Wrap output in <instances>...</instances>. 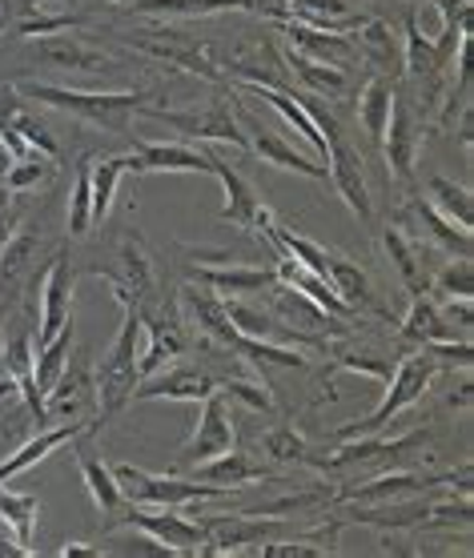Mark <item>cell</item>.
<instances>
[{
    "label": "cell",
    "instance_id": "cell-1",
    "mask_svg": "<svg viewBox=\"0 0 474 558\" xmlns=\"http://www.w3.org/2000/svg\"><path fill=\"white\" fill-rule=\"evenodd\" d=\"M125 317H121V330H117L113 345L105 350L101 366H97V378H93V390H97V422L117 418L121 410L133 402V390H137V354H142V338H145V322L137 305L121 302ZM93 422V426H97Z\"/></svg>",
    "mask_w": 474,
    "mask_h": 558
},
{
    "label": "cell",
    "instance_id": "cell-2",
    "mask_svg": "<svg viewBox=\"0 0 474 558\" xmlns=\"http://www.w3.org/2000/svg\"><path fill=\"white\" fill-rule=\"evenodd\" d=\"M25 97L37 105H49L57 113L77 117L85 125H101L109 133H125L129 117L145 109V93H81L61 89V85H45V81H28Z\"/></svg>",
    "mask_w": 474,
    "mask_h": 558
},
{
    "label": "cell",
    "instance_id": "cell-3",
    "mask_svg": "<svg viewBox=\"0 0 474 558\" xmlns=\"http://www.w3.org/2000/svg\"><path fill=\"white\" fill-rule=\"evenodd\" d=\"M438 362L430 354H426L423 345H418V354L402 357L394 366V374H390V386H386V398L378 402V410H374L366 422H354V426H342V438H358V434H378L386 426V422H394L402 410H411L414 402H423L426 390H430V381L438 378Z\"/></svg>",
    "mask_w": 474,
    "mask_h": 558
},
{
    "label": "cell",
    "instance_id": "cell-4",
    "mask_svg": "<svg viewBox=\"0 0 474 558\" xmlns=\"http://www.w3.org/2000/svg\"><path fill=\"white\" fill-rule=\"evenodd\" d=\"M297 101L306 105L309 117L318 121V129L326 133V178L333 181V190L342 193V202L362 217V221H370L374 214V202H370V190H366V173H362V157L358 149L347 141V133L338 129L330 113H321L318 105L309 101V97H297Z\"/></svg>",
    "mask_w": 474,
    "mask_h": 558
},
{
    "label": "cell",
    "instance_id": "cell-5",
    "mask_svg": "<svg viewBox=\"0 0 474 558\" xmlns=\"http://www.w3.org/2000/svg\"><path fill=\"white\" fill-rule=\"evenodd\" d=\"M117 483L125 490L129 507H190V502H202V498H221L230 495L226 486L202 483V478H181V474H149L142 466H113Z\"/></svg>",
    "mask_w": 474,
    "mask_h": 558
},
{
    "label": "cell",
    "instance_id": "cell-6",
    "mask_svg": "<svg viewBox=\"0 0 474 558\" xmlns=\"http://www.w3.org/2000/svg\"><path fill=\"white\" fill-rule=\"evenodd\" d=\"M121 519H125V526L149 534L154 543H161L169 555H197V550L209 546L206 522H190L173 507H129Z\"/></svg>",
    "mask_w": 474,
    "mask_h": 558
},
{
    "label": "cell",
    "instance_id": "cell-7",
    "mask_svg": "<svg viewBox=\"0 0 474 558\" xmlns=\"http://www.w3.org/2000/svg\"><path fill=\"white\" fill-rule=\"evenodd\" d=\"M233 422H230V398L221 390H214L209 398H202V414H197V430L193 438L178 450V470H193L209 462V458L233 450Z\"/></svg>",
    "mask_w": 474,
    "mask_h": 558
},
{
    "label": "cell",
    "instance_id": "cell-8",
    "mask_svg": "<svg viewBox=\"0 0 474 558\" xmlns=\"http://www.w3.org/2000/svg\"><path fill=\"white\" fill-rule=\"evenodd\" d=\"M145 117H154L161 125L178 129L181 137H197V141H218V145H233V149H250L242 125L230 109L221 105H209V109H145Z\"/></svg>",
    "mask_w": 474,
    "mask_h": 558
},
{
    "label": "cell",
    "instance_id": "cell-9",
    "mask_svg": "<svg viewBox=\"0 0 474 558\" xmlns=\"http://www.w3.org/2000/svg\"><path fill=\"white\" fill-rule=\"evenodd\" d=\"M117 274H105V281L113 286L117 302H129L137 305V310H149L154 302V290H157V269H154V257L145 250L142 238H133L129 233L125 242H121V257H117Z\"/></svg>",
    "mask_w": 474,
    "mask_h": 558
},
{
    "label": "cell",
    "instance_id": "cell-10",
    "mask_svg": "<svg viewBox=\"0 0 474 558\" xmlns=\"http://www.w3.org/2000/svg\"><path fill=\"white\" fill-rule=\"evenodd\" d=\"M242 133H245V141H250V153H257L262 161H269V166H278V169H285V173H302V178H326V166H321L314 153H302V149H294L285 137H278L274 129L266 125V121H257L254 113H242Z\"/></svg>",
    "mask_w": 474,
    "mask_h": 558
},
{
    "label": "cell",
    "instance_id": "cell-11",
    "mask_svg": "<svg viewBox=\"0 0 474 558\" xmlns=\"http://www.w3.org/2000/svg\"><path fill=\"white\" fill-rule=\"evenodd\" d=\"M0 357H4V374L13 378V386L21 390L25 407L37 414V426H49L45 418V393L37 386V338L28 333V326H13L4 345H0Z\"/></svg>",
    "mask_w": 474,
    "mask_h": 558
},
{
    "label": "cell",
    "instance_id": "cell-12",
    "mask_svg": "<svg viewBox=\"0 0 474 558\" xmlns=\"http://www.w3.org/2000/svg\"><path fill=\"white\" fill-rule=\"evenodd\" d=\"M73 286H77V274L69 266V254L52 257V266L45 269V281H40V333L37 345H45L49 338L73 322Z\"/></svg>",
    "mask_w": 474,
    "mask_h": 558
},
{
    "label": "cell",
    "instance_id": "cell-13",
    "mask_svg": "<svg viewBox=\"0 0 474 558\" xmlns=\"http://www.w3.org/2000/svg\"><path fill=\"white\" fill-rule=\"evenodd\" d=\"M382 153H386V169L390 178L411 185L414 166H418V153H423V129L414 121V113L394 97V109H390V121H386L382 133Z\"/></svg>",
    "mask_w": 474,
    "mask_h": 558
},
{
    "label": "cell",
    "instance_id": "cell-14",
    "mask_svg": "<svg viewBox=\"0 0 474 558\" xmlns=\"http://www.w3.org/2000/svg\"><path fill=\"white\" fill-rule=\"evenodd\" d=\"M221 310L230 317V326L242 338H254V342H274V345H321L318 333H302L294 326H278V314L274 310H257V305L242 302V298H221Z\"/></svg>",
    "mask_w": 474,
    "mask_h": 558
},
{
    "label": "cell",
    "instance_id": "cell-15",
    "mask_svg": "<svg viewBox=\"0 0 474 558\" xmlns=\"http://www.w3.org/2000/svg\"><path fill=\"white\" fill-rule=\"evenodd\" d=\"M129 173H214V153L193 145L142 141L129 153Z\"/></svg>",
    "mask_w": 474,
    "mask_h": 558
},
{
    "label": "cell",
    "instance_id": "cell-16",
    "mask_svg": "<svg viewBox=\"0 0 474 558\" xmlns=\"http://www.w3.org/2000/svg\"><path fill=\"white\" fill-rule=\"evenodd\" d=\"M214 178L221 181V190H226V205H221V217L230 221V226H242V229H262L266 233L274 226V214H269V205H262V197L254 193V185L238 173L233 166H226L221 157H214Z\"/></svg>",
    "mask_w": 474,
    "mask_h": 558
},
{
    "label": "cell",
    "instance_id": "cell-17",
    "mask_svg": "<svg viewBox=\"0 0 474 558\" xmlns=\"http://www.w3.org/2000/svg\"><path fill=\"white\" fill-rule=\"evenodd\" d=\"M218 390V378L209 369L197 366H173V369H157L149 378L137 381L133 398H169V402H202Z\"/></svg>",
    "mask_w": 474,
    "mask_h": 558
},
{
    "label": "cell",
    "instance_id": "cell-18",
    "mask_svg": "<svg viewBox=\"0 0 474 558\" xmlns=\"http://www.w3.org/2000/svg\"><path fill=\"white\" fill-rule=\"evenodd\" d=\"M133 49L149 52V57H157V61H166V64H178V69H185V73H197L202 81H221L218 64H214L209 49H202V45H193V40L178 37V33H169V28L154 33V37L133 40Z\"/></svg>",
    "mask_w": 474,
    "mask_h": 558
},
{
    "label": "cell",
    "instance_id": "cell-19",
    "mask_svg": "<svg viewBox=\"0 0 474 558\" xmlns=\"http://www.w3.org/2000/svg\"><path fill=\"white\" fill-rule=\"evenodd\" d=\"M33 57L52 69H69V73H105L113 69V61L101 49H93L89 40L73 37V33H52V37H37Z\"/></svg>",
    "mask_w": 474,
    "mask_h": 558
},
{
    "label": "cell",
    "instance_id": "cell-20",
    "mask_svg": "<svg viewBox=\"0 0 474 558\" xmlns=\"http://www.w3.org/2000/svg\"><path fill=\"white\" fill-rule=\"evenodd\" d=\"M285 37L294 45V52L309 57V61H321V64H338V69H347L358 49H354V37L350 33H326V28H309L302 21H285Z\"/></svg>",
    "mask_w": 474,
    "mask_h": 558
},
{
    "label": "cell",
    "instance_id": "cell-21",
    "mask_svg": "<svg viewBox=\"0 0 474 558\" xmlns=\"http://www.w3.org/2000/svg\"><path fill=\"white\" fill-rule=\"evenodd\" d=\"M85 430L81 422H69V426H40V434H33L28 442H21L13 450V454L0 462V486L13 483L16 474H25L33 462H45V458L52 454V450H61V446H69L77 434Z\"/></svg>",
    "mask_w": 474,
    "mask_h": 558
},
{
    "label": "cell",
    "instance_id": "cell-22",
    "mask_svg": "<svg viewBox=\"0 0 474 558\" xmlns=\"http://www.w3.org/2000/svg\"><path fill=\"white\" fill-rule=\"evenodd\" d=\"M326 278H330L333 293L350 305V314H386L382 305H378L374 281L366 278V269H358L354 262H347L342 254L326 257Z\"/></svg>",
    "mask_w": 474,
    "mask_h": 558
},
{
    "label": "cell",
    "instance_id": "cell-23",
    "mask_svg": "<svg viewBox=\"0 0 474 558\" xmlns=\"http://www.w3.org/2000/svg\"><path fill=\"white\" fill-rule=\"evenodd\" d=\"M278 250V245H274ZM274 274H278V281H285V286H294L297 293H306L309 302L318 305V310H326L330 317H350V305L333 293V286L326 278H318L314 269H306L297 257H290L285 250H278V266H274Z\"/></svg>",
    "mask_w": 474,
    "mask_h": 558
},
{
    "label": "cell",
    "instance_id": "cell-24",
    "mask_svg": "<svg viewBox=\"0 0 474 558\" xmlns=\"http://www.w3.org/2000/svg\"><path fill=\"white\" fill-rule=\"evenodd\" d=\"M145 338H142V354H137V374L149 378L157 369H166L169 362H178L185 354V338H181L178 322H161V317L145 314Z\"/></svg>",
    "mask_w": 474,
    "mask_h": 558
},
{
    "label": "cell",
    "instance_id": "cell-25",
    "mask_svg": "<svg viewBox=\"0 0 474 558\" xmlns=\"http://www.w3.org/2000/svg\"><path fill=\"white\" fill-rule=\"evenodd\" d=\"M193 274L206 281L218 298H250V293H266L269 286L278 281L274 269H262V266H209V262H202Z\"/></svg>",
    "mask_w": 474,
    "mask_h": 558
},
{
    "label": "cell",
    "instance_id": "cell-26",
    "mask_svg": "<svg viewBox=\"0 0 474 558\" xmlns=\"http://www.w3.org/2000/svg\"><path fill=\"white\" fill-rule=\"evenodd\" d=\"M193 478L214 483V486H226V490H238V486H254V483H266V478H274V470L257 466L254 458L242 454V450H226V454L209 458V462H202V466H193Z\"/></svg>",
    "mask_w": 474,
    "mask_h": 558
},
{
    "label": "cell",
    "instance_id": "cell-27",
    "mask_svg": "<svg viewBox=\"0 0 474 558\" xmlns=\"http://www.w3.org/2000/svg\"><path fill=\"white\" fill-rule=\"evenodd\" d=\"M77 466H81V478H85V490H89V498H93V507L101 510V514H109V519H121L129 510V498H125V490H121V483H117L113 466H105L101 458L89 454V450L77 454Z\"/></svg>",
    "mask_w": 474,
    "mask_h": 558
},
{
    "label": "cell",
    "instance_id": "cell-28",
    "mask_svg": "<svg viewBox=\"0 0 474 558\" xmlns=\"http://www.w3.org/2000/svg\"><path fill=\"white\" fill-rule=\"evenodd\" d=\"M402 342H414V345H435V342H454V326H450L447 317L438 314V305L430 298H411V310L402 317Z\"/></svg>",
    "mask_w": 474,
    "mask_h": 558
},
{
    "label": "cell",
    "instance_id": "cell-29",
    "mask_svg": "<svg viewBox=\"0 0 474 558\" xmlns=\"http://www.w3.org/2000/svg\"><path fill=\"white\" fill-rule=\"evenodd\" d=\"M266 293H269V302H274V314L290 317V326L302 333H314V330H321V326H330V322H342V317H330L326 310H318L306 293H297L294 286H285V281H274Z\"/></svg>",
    "mask_w": 474,
    "mask_h": 558
},
{
    "label": "cell",
    "instance_id": "cell-30",
    "mask_svg": "<svg viewBox=\"0 0 474 558\" xmlns=\"http://www.w3.org/2000/svg\"><path fill=\"white\" fill-rule=\"evenodd\" d=\"M447 478H418V474H382V478H374V483L358 486V490H342L338 502H394V498H406V495H423L430 486H442Z\"/></svg>",
    "mask_w": 474,
    "mask_h": 558
},
{
    "label": "cell",
    "instance_id": "cell-31",
    "mask_svg": "<svg viewBox=\"0 0 474 558\" xmlns=\"http://www.w3.org/2000/svg\"><path fill=\"white\" fill-rule=\"evenodd\" d=\"M142 16H218V13H254V0H129Z\"/></svg>",
    "mask_w": 474,
    "mask_h": 558
},
{
    "label": "cell",
    "instance_id": "cell-32",
    "mask_svg": "<svg viewBox=\"0 0 474 558\" xmlns=\"http://www.w3.org/2000/svg\"><path fill=\"white\" fill-rule=\"evenodd\" d=\"M290 4V13L294 21L309 28H326V33H350V28H358L366 16H358L350 9L347 0H285Z\"/></svg>",
    "mask_w": 474,
    "mask_h": 558
},
{
    "label": "cell",
    "instance_id": "cell-33",
    "mask_svg": "<svg viewBox=\"0 0 474 558\" xmlns=\"http://www.w3.org/2000/svg\"><path fill=\"white\" fill-rule=\"evenodd\" d=\"M129 173V153H113V157H93L89 161V190H93V226L105 221V217L113 214V202H117V185L121 178Z\"/></svg>",
    "mask_w": 474,
    "mask_h": 558
},
{
    "label": "cell",
    "instance_id": "cell-34",
    "mask_svg": "<svg viewBox=\"0 0 474 558\" xmlns=\"http://www.w3.org/2000/svg\"><path fill=\"white\" fill-rule=\"evenodd\" d=\"M386 254H390L398 278H402V286H406L411 298H423V293L430 290V274L423 269V250H418V242H411L402 229H386Z\"/></svg>",
    "mask_w": 474,
    "mask_h": 558
},
{
    "label": "cell",
    "instance_id": "cell-35",
    "mask_svg": "<svg viewBox=\"0 0 474 558\" xmlns=\"http://www.w3.org/2000/svg\"><path fill=\"white\" fill-rule=\"evenodd\" d=\"M394 97L398 93H394V81H390V76H370V81L362 85L358 121L374 145H382V133H386V121H390V109H394Z\"/></svg>",
    "mask_w": 474,
    "mask_h": 558
},
{
    "label": "cell",
    "instance_id": "cell-36",
    "mask_svg": "<svg viewBox=\"0 0 474 558\" xmlns=\"http://www.w3.org/2000/svg\"><path fill=\"white\" fill-rule=\"evenodd\" d=\"M354 49L374 61L378 69H390V76L402 73V45L394 40V28L386 25V21H362L354 28Z\"/></svg>",
    "mask_w": 474,
    "mask_h": 558
},
{
    "label": "cell",
    "instance_id": "cell-37",
    "mask_svg": "<svg viewBox=\"0 0 474 558\" xmlns=\"http://www.w3.org/2000/svg\"><path fill=\"white\" fill-rule=\"evenodd\" d=\"M37 514H40L37 495H13V490L0 486V522H4V531H13V543L21 546V555H33Z\"/></svg>",
    "mask_w": 474,
    "mask_h": 558
},
{
    "label": "cell",
    "instance_id": "cell-38",
    "mask_svg": "<svg viewBox=\"0 0 474 558\" xmlns=\"http://www.w3.org/2000/svg\"><path fill=\"white\" fill-rule=\"evenodd\" d=\"M285 64H290V73L302 81V89L318 93V97H338V93L350 89V73L347 69H338V64L309 61V57H302V52H294V49H290Z\"/></svg>",
    "mask_w": 474,
    "mask_h": 558
},
{
    "label": "cell",
    "instance_id": "cell-39",
    "mask_svg": "<svg viewBox=\"0 0 474 558\" xmlns=\"http://www.w3.org/2000/svg\"><path fill=\"white\" fill-rule=\"evenodd\" d=\"M414 214L423 221L426 245H438V250H447L454 257H471V229H459L454 221H447L430 202H414Z\"/></svg>",
    "mask_w": 474,
    "mask_h": 558
},
{
    "label": "cell",
    "instance_id": "cell-40",
    "mask_svg": "<svg viewBox=\"0 0 474 558\" xmlns=\"http://www.w3.org/2000/svg\"><path fill=\"white\" fill-rule=\"evenodd\" d=\"M447 61L450 57H442L438 40H430L423 28L411 21V25H406V45H402V69L414 76H435Z\"/></svg>",
    "mask_w": 474,
    "mask_h": 558
},
{
    "label": "cell",
    "instance_id": "cell-41",
    "mask_svg": "<svg viewBox=\"0 0 474 558\" xmlns=\"http://www.w3.org/2000/svg\"><path fill=\"white\" fill-rule=\"evenodd\" d=\"M430 205L438 214L454 221L459 229H471L474 221V197L466 185H454L450 178H430Z\"/></svg>",
    "mask_w": 474,
    "mask_h": 558
},
{
    "label": "cell",
    "instance_id": "cell-42",
    "mask_svg": "<svg viewBox=\"0 0 474 558\" xmlns=\"http://www.w3.org/2000/svg\"><path fill=\"white\" fill-rule=\"evenodd\" d=\"M73 322L64 326L57 338H49L45 345H37V386L40 393H49L57 381H61V374L69 369V350H73Z\"/></svg>",
    "mask_w": 474,
    "mask_h": 558
},
{
    "label": "cell",
    "instance_id": "cell-43",
    "mask_svg": "<svg viewBox=\"0 0 474 558\" xmlns=\"http://www.w3.org/2000/svg\"><path fill=\"white\" fill-rule=\"evenodd\" d=\"M89 161L85 157L77 166V181H73V197H69V238H85L93 229V190H89Z\"/></svg>",
    "mask_w": 474,
    "mask_h": 558
},
{
    "label": "cell",
    "instance_id": "cell-44",
    "mask_svg": "<svg viewBox=\"0 0 474 558\" xmlns=\"http://www.w3.org/2000/svg\"><path fill=\"white\" fill-rule=\"evenodd\" d=\"M266 450L282 462H297V466H318V454H309L306 438L294 430V426H278V430L266 434Z\"/></svg>",
    "mask_w": 474,
    "mask_h": 558
},
{
    "label": "cell",
    "instance_id": "cell-45",
    "mask_svg": "<svg viewBox=\"0 0 474 558\" xmlns=\"http://www.w3.org/2000/svg\"><path fill=\"white\" fill-rule=\"evenodd\" d=\"M52 178V157H45V153H28L25 161H13V169L4 173V190L9 193H21L28 190V185H40V181Z\"/></svg>",
    "mask_w": 474,
    "mask_h": 558
},
{
    "label": "cell",
    "instance_id": "cell-46",
    "mask_svg": "<svg viewBox=\"0 0 474 558\" xmlns=\"http://www.w3.org/2000/svg\"><path fill=\"white\" fill-rule=\"evenodd\" d=\"M77 25H81V16L28 9V13L16 21V37H52V33H69V28H77Z\"/></svg>",
    "mask_w": 474,
    "mask_h": 558
},
{
    "label": "cell",
    "instance_id": "cell-47",
    "mask_svg": "<svg viewBox=\"0 0 474 558\" xmlns=\"http://www.w3.org/2000/svg\"><path fill=\"white\" fill-rule=\"evenodd\" d=\"M438 286L450 293V298H471L474 293V269H471V257H459L454 266H447L438 274Z\"/></svg>",
    "mask_w": 474,
    "mask_h": 558
},
{
    "label": "cell",
    "instance_id": "cell-48",
    "mask_svg": "<svg viewBox=\"0 0 474 558\" xmlns=\"http://www.w3.org/2000/svg\"><path fill=\"white\" fill-rule=\"evenodd\" d=\"M262 555L266 558H321V555H330V550H321V546L314 543H262Z\"/></svg>",
    "mask_w": 474,
    "mask_h": 558
},
{
    "label": "cell",
    "instance_id": "cell-49",
    "mask_svg": "<svg viewBox=\"0 0 474 558\" xmlns=\"http://www.w3.org/2000/svg\"><path fill=\"white\" fill-rule=\"evenodd\" d=\"M347 369H358V374H370V378H378V381H386L394 369H390V362H382V357H362V354H342L338 357Z\"/></svg>",
    "mask_w": 474,
    "mask_h": 558
},
{
    "label": "cell",
    "instance_id": "cell-50",
    "mask_svg": "<svg viewBox=\"0 0 474 558\" xmlns=\"http://www.w3.org/2000/svg\"><path fill=\"white\" fill-rule=\"evenodd\" d=\"M447 322H459V330H462V338L471 333V298H450V305H447Z\"/></svg>",
    "mask_w": 474,
    "mask_h": 558
},
{
    "label": "cell",
    "instance_id": "cell-51",
    "mask_svg": "<svg viewBox=\"0 0 474 558\" xmlns=\"http://www.w3.org/2000/svg\"><path fill=\"white\" fill-rule=\"evenodd\" d=\"M13 238V209H9V190L0 185V250Z\"/></svg>",
    "mask_w": 474,
    "mask_h": 558
},
{
    "label": "cell",
    "instance_id": "cell-52",
    "mask_svg": "<svg viewBox=\"0 0 474 558\" xmlns=\"http://www.w3.org/2000/svg\"><path fill=\"white\" fill-rule=\"evenodd\" d=\"M61 558H101V550H97V546H89V543H64Z\"/></svg>",
    "mask_w": 474,
    "mask_h": 558
},
{
    "label": "cell",
    "instance_id": "cell-53",
    "mask_svg": "<svg viewBox=\"0 0 474 558\" xmlns=\"http://www.w3.org/2000/svg\"><path fill=\"white\" fill-rule=\"evenodd\" d=\"M13 169V153H9V145L0 141V181H4V173Z\"/></svg>",
    "mask_w": 474,
    "mask_h": 558
}]
</instances>
